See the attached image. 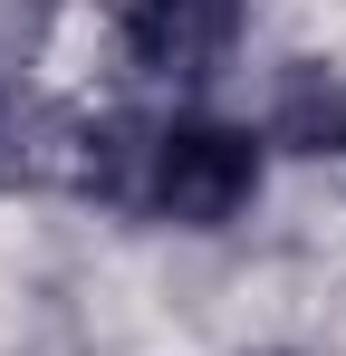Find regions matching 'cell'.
<instances>
[{"label":"cell","instance_id":"6da1fadb","mask_svg":"<svg viewBox=\"0 0 346 356\" xmlns=\"http://www.w3.org/2000/svg\"><path fill=\"white\" fill-rule=\"evenodd\" d=\"M250 193H260V145H250V125H222V116L154 125V154H145V212H154V222L222 232V222L250 212Z\"/></svg>","mask_w":346,"mask_h":356},{"label":"cell","instance_id":"7a4b0ae2","mask_svg":"<svg viewBox=\"0 0 346 356\" xmlns=\"http://www.w3.org/2000/svg\"><path fill=\"white\" fill-rule=\"evenodd\" d=\"M115 39L135 77H212L240 49V0H125Z\"/></svg>","mask_w":346,"mask_h":356},{"label":"cell","instance_id":"3957f363","mask_svg":"<svg viewBox=\"0 0 346 356\" xmlns=\"http://www.w3.org/2000/svg\"><path fill=\"white\" fill-rule=\"evenodd\" d=\"M77 135H87V116H67V106H49L39 87L0 77V193L77 183Z\"/></svg>","mask_w":346,"mask_h":356},{"label":"cell","instance_id":"277c9868","mask_svg":"<svg viewBox=\"0 0 346 356\" xmlns=\"http://www.w3.org/2000/svg\"><path fill=\"white\" fill-rule=\"evenodd\" d=\"M270 145L308 154V164H337L346 154V67L327 58H288L270 87Z\"/></svg>","mask_w":346,"mask_h":356}]
</instances>
